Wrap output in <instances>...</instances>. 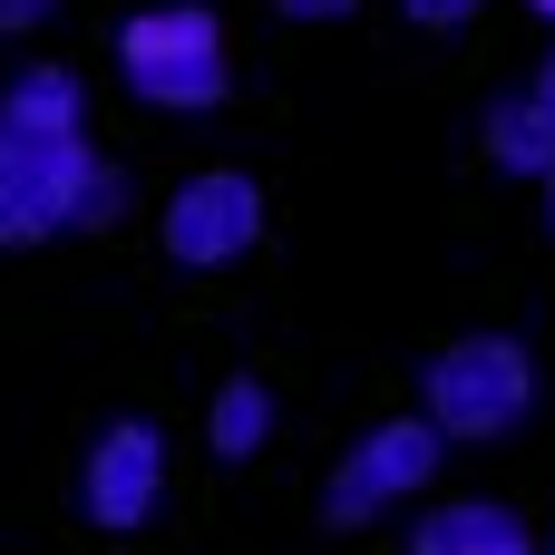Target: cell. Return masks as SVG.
I'll return each instance as SVG.
<instances>
[{"label":"cell","instance_id":"cell-1","mask_svg":"<svg viewBox=\"0 0 555 555\" xmlns=\"http://www.w3.org/2000/svg\"><path fill=\"white\" fill-rule=\"evenodd\" d=\"M117 215H127V176L88 137L0 127V254H29L49 234H98Z\"/></svg>","mask_w":555,"mask_h":555},{"label":"cell","instance_id":"cell-2","mask_svg":"<svg viewBox=\"0 0 555 555\" xmlns=\"http://www.w3.org/2000/svg\"><path fill=\"white\" fill-rule=\"evenodd\" d=\"M117 78L156 117H205L234 88V39L205 0H156L137 20H117Z\"/></svg>","mask_w":555,"mask_h":555},{"label":"cell","instance_id":"cell-3","mask_svg":"<svg viewBox=\"0 0 555 555\" xmlns=\"http://www.w3.org/2000/svg\"><path fill=\"white\" fill-rule=\"evenodd\" d=\"M546 400V371L517 332H459L449 351L420 361V410L459 439V449H488V439H517Z\"/></svg>","mask_w":555,"mask_h":555},{"label":"cell","instance_id":"cell-4","mask_svg":"<svg viewBox=\"0 0 555 555\" xmlns=\"http://www.w3.org/2000/svg\"><path fill=\"white\" fill-rule=\"evenodd\" d=\"M439 459H449V429H439L429 410L371 420V429L341 449V468L322 478V517H332V527H380V517H400V507H420V498L439 488Z\"/></svg>","mask_w":555,"mask_h":555},{"label":"cell","instance_id":"cell-5","mask_svg":"<svg viewBox=\"0 0 555 555\" xmlns=\"http://www.w3.org/2000/svg\"><path fill=\"white\" fill-rule=\"evenodd\" d=\"M156 244H166V263H185V273L244 263V254L263 244V185H254L244 166H195V176H176V195L156 205Z\"/></svg>","mask_w":555,"mask_h":555},{"label":"cell","instance_id":"cell-6","mask_svg":"<svg viewBox=\"0 0 555 555\" xmlns=\"http://www.w3.org/2000/svg\"><path fill=\"white\" fill-rule=\"evenodd\" d=\"M166 507V429L156 420H107L78 459V517L98 537H137Z\"/></svg>","mask_w":555,"mask_h":555},{"label":"cell","instance_id":"cell-7","mask_svg":"<svg viewBox=\"0 0 555 555\" xmlns=\"http://www.w3.org/2000/svg\"><path fill=\"white\" fill-rule=\"evenodd\" d=\"M410 555H546V537H527V517L498 498H449V507H420Z\"/></svg>","mask_w":555,"mask_h":555},{"label":"cell","instance_id":"cell-8","mask_svg":"<svg viewBox=\"0 0 555 555\" xmlns=\"http://www.w3.org/2000/svg\"><path fill=\"white\" fill-rule=\"evenodd\" d=\"M0 127H29V137H88V78L59 68V59H29L0 78Z\"/></svg>","mask_w":555,"mask_h":555},{"label":"cell","instance_id":"cell-9","mask_svg":"<svg viewBox=\"0 0 555 555\" xmlns=\"http://www.w3.org/2000/svg\"><path fill=\"white\" fill-rule=\"evenodd\" d=\"M478 137H488V166H498V176H527V185H546V176H555V117H546V98H537V88L488 98Z\"/></svg>","mask_w":555,"mask_h":555},{"label":"cell","instance_id":"cell-10","mask_svg":"<svg viewBox=\"0 0 555 555\" xmlns=\"http://www.w3.org/2000/svg\"><path fill=\"white\" fill-rule=\"evenodd\" d=\"M263 439H273V390H263L254 371L215 380V400H205V449H215L224 468H244V459H263Z\"/></svg>","mask_w":555,"mask_h":555},{"label":"cell","instance_id":"cell-11","mask_svg":"<svg viewBox=\"0 0 555 555\" xmlns=\"http://www.w3.org/2000/svg\"><path fill=\"white\" fill-rule=\"evenodd\" d=\"M400 10H410L420 29H468V20H478L488 0H400Z\"/></svg>","mask_w":555,"mask_h":555},{"label":"cell","instance_id":"cell-12","mask_svg":"<svg viewBox=\"0 0 555 555\" xmlns=\"http://www.w3.org/2000/svg\"><path fill=\"white\" fill-rule=\"evenodd\" d=\"M49 20H59V0H0V39H29Z\"/></svg>","mask_w":555,"mask_h":555},{"label":"cell","instance_id":"cell-13","mask_svg":"<svg viewBox=\"0 0 555 555\" xmlns=\"http://www.w3.org/2000/svg\"><path fill=\"white\" fill-rule=\"evenodd\" d=\"M283 20H351V0H273Z\"/></svg>","mask_w":555,"mask_h":555},{"label":"cell","instance_id":"cell-14","mask_svg":"<svg viewBox=\"0 0 555 555\" xmlns=\"http://www.w3.org/2000/svg\"><path fill=\"white\" fill-rule=\"evenodd\" d=\"M527 88L546 98V117H555V49H546V59H537V78H527Z\"/></svg>","mask_w":555,"mask_h":555},{"label":"cell","instance_id":"cell-15","mask_svg":"<svg viewBox=\"0 0 555 555\" xmlns=\"http://www.w3.org/2000/svg\"><path fill=\"white\" fill-rule=\"evenodd\" d=\"M537 195H546V234H555V176H546V185H537Z\"/></svg>","mask_w":555,"mask_h":555},{"label":"cell","instance_id":"cell-16","mask_svg":"<svg viewBox=\"0 0 555 555\" xmlns=\"http://www.w3.org/2000/svg\"><path fill=\"white\" fill-rule=\"evenodd\" d=\"M527 10H537V20H546V29H555V0H527Z\"/></svg>","mask_w":555,"mask_h":555},{"label":"cell","instance_id":"cell-17","mask_svg":"<svg viewBox=\"0 0 555 555\" xmlns=\"http://www.w3.org/2000/svg\"><path fill=\"white\" fill-rule=\"evenodd\" d=\"M546 555H555V527H546Z\"/></svg>","mask_w":555,"mask_h":555}]
</instances>
